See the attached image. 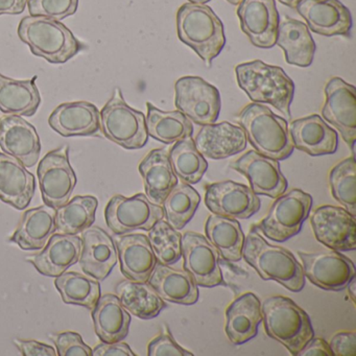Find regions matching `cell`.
<instances>
[{
    "label": "cell",
    "mask_w": 356,
    "mask_h": 356,
    "mask_svg": "<svg viewBox=\"0 0 356 356\" xmlns=\"http://www.w3.org/2000/svg\"><path fill=\"white\" fill-rule=\"evenodd\" d=\"M243 258L264 280H275L293 293L305 285L302 266L289 250L270 245L259 232L251 229L245 241Z\"/></svg>",
    "instance_id": "obj_1"
},
{
    "label": "cell",
    "mask_w": 356,
    "mask_h": 356,
    "mask_svg": "<svg viewBox=\"0 0 356 356\" xmlns=\"http://www.w3.org/2000/svg\"><path fill=\"white\" fill-rule=\"evenodd\" d=\"M235 72L239 87L252 102L272 105L291 120L295 84L282 68L256 60L236 66Z\"/></svg>",
    "instance_id": "obj_2"
},
{
    "label": "cell",
    "mask_w": 356,
    "mask_h": 356,
    "mask_svg": "<svg viewBox=\"0 0 356 356\" xmlns=\"http://www.w3.org/2000/svg\"><path fill=\"white\" fill-rule=\"evenodd\" d=\"M17 33L33 55L43 58L49 63H66L85 49L84 44L61 22L43 16L22 18Z\"/></svg>",
    "instance_id": "obj_3"
},
{
    "label": "cell",
    "mask_w": 356,
    "mask_h": 356,
    "mask_svg": "<svg viewBox=\"0 0 356 356\" xmlns=\"http://www.w3.org/2000/svg\"><path fill=\"white\" fill-rule=\"evenodd\" d=\"M177 31L179 39L208 66L226 44L222 20L206 5L188 3L181 6L177 13Z\"/></svg>",
    "instance_id": "obj_4"
},
{
    "label": "cell",
    "mask_w": 356,
    "mask_h": 356,
    "mask_svg": "<svg viewBox=\"0 0 356 356\" xmlns=\"http://www.w3.org/2000/svg\"><path fill=\"white\" fill-rule=\"evenodd\" d=\"M238 122L252 147L261 155L282 161L293 154L295 147L289 124L270 108L261 104H250L241 110Z\"/></svg>",
    "instance_id": "obj_5"
},
{
    "label": "cell",
    "mask_w": 356,
    "mask_h": 356,
    "mask_svg": "<svg viewBox=\"0 0 356 356\" xmlns=\"http://www.w3.org/2000/svg\"><path fill=\"white\" fill-rule=\"evenodd\" d=\"M261 314L266 334L282 343L293 356L314 337L309 316L289 298H268L261 303Z\"/></svg>",
    "instance_id": "obj_6"
},
{
    "label": "cell",
    "mask_w": 356,
    "mask_h": 356,
    "mask_svg": "<svg viewBox=\"0 0 356 356\" xmlns=\"http://www.w3.org/2000/svg\"><path fill=\"white\" fill-rule=\"evenodd\" d=\"M99 112L101 131L106 138L126 149H143L147 145L149 134L145 115L126 103L120 88H115Z\"/></svg>",
    "instance_id": "obj_7"
},
{
    "label": "cell",
    "mask_w": 356,
    "mask_h": 356,
    "mask_svg": "<svg viewBox=\"0 0 356 356\" xmlns=\"http://www.w3.org/2000/svg\"><path fill=\"white\" fill-rule=\"evenodd\" d=\"M312 206V197L301 189H291L277 197L268 216L252 227L270 241L284 243L301 231Z\"/></svg>",
    "instance_id": "obj_8"
},
{
    "label": "cell",
    "mask_w": 356,
    "mask_h": 356,
    "mask_svg": "<svg viewBox=\"0 0 356 356\" xmlns=\"http://www.w3.org/2000/svg\"><path fill=\"white\" fill-rule=\"evenodd\" d=\"M105 218L114 234L122 235L151 230L156 222L163 220L164 211L162 206L152 203L145 193L131 197L118 195L107 204Z\"/></svg>",
    "instance_id": "obj_9"
},
{
    "label": "cell",
    "mask_w": 356,
    "mask_h": 356,
    "mask_svg": "<svg viewBox=\"0 0 356 356\" xmlns=\"http://www.w3.org/2000/svg\"><path fill=\"white\" fill-rule=\"evenodd\" d=\"M41 195L47 206L57 210L68 203L78 179L70 162V147L49 152L37 170Z\"/></svg>",
    "instance_id": "obj_10"
},
{
    "label": "cell",
    "mask_w": 356,
    "mask_h": 356,
    "mask_svg": "<svg viewBox=\"0 0 356 356\" xmlns=\"http://www.w3.org/2000/svg\"><path fill=\"white\" fill-rule=\"evenodd\" d=\"M176 107L199 126L216 124L222 102L218 89L200 76H183L175 85Z\"/></svg>",
    "instance_id": "obj_11"
},
{
    "label": "cell",
    "mask_w": 356,
    "mask_h": 356,
    "mask_svg": "<svg viewBox=\"0 0 356 356\" xmlns=\"http://www.w3.org/2000/svg\"><path fill=\"white\" fill-rule=\"evenodd\" d=\"M304 276L324 291H339L347 289L355 277V266L339 252L306 253L300 251Z\"/></svg>",
    "instance_id": "obj_12"
},
{
    "label": "cell",
    "mask_w": 356,
    "mask_h": 356,
    "mask_svg": "<svg viewBox=\"0 0 356 356\" xmlns=\"http://www.w3.org/2000/svg\"><path fill=\"white\" fill-rule=\"evenodd\" d=\"M314 236L329 249L337 252L356 249V220L345 208L324 205L310 218Z\"/></svg>",
    "instance_id": "obj_13"
},
{
    "label": "cell",
    "mask_w": 356,
    "mask_h": 356,
    "mask_svg": "<svg viewBox=\"0 0 356 356\" xmlns=\"http://www.w3.org/2000/svg\"><path fill=\"white\" fill-rule=\"evenodd\" d=\"M182 258L183 268L193 277L197 286L214 287L224 283L220 253L207 237L200 233H184Z\"/></svg>",
    "instance_id": "obj_14"
},
{
    "label": "cell",
    "mask_w": 356,
    "mask_h": 356,
    "mask_svg": "<svg viewBox=\"0 0 356 356\" xmlns=\"http://www.w3.org/2000/svg\"><path fill=\"white\" fill-rule=\"evenodd\" d=\"M326 102L322 109V115L332 124L347 145H350L354 156L356 143V89L339 76L329 80L325 86Z\"/></svg>",
    "instance_id": "obj_15"
},
{
    "label": "cell",
    "mask_w": 356,
    "mask_h": 356,
    "mask_svg": "<svg viewBox=\"0 0 356 356\" xmlns=\"http://www.w3.org/2000/svg\"><path fill=\"white\" fill-rule=\"evenodd\" d=\"M205 189V204L213 214L247 220L259 211L260 199L247 185L224 181L208 184Z\"/></svg>",
    "instance_id": "obj_16"
},
{
    "label": "cell",
    "mask_w": 356,
    "mask_h": 356,
    "mask_svg": "<svg viewBox=\"0 0 356 356\" xmlns=\"http://www.w3.org/2000/svg\"><path fill=\"white\" fill-rule=\"evenodd\" d=\"M241 29L252 44L260 49L276 45L279 13L275 0H243L237 8Z\"/></svg>",
    "instance_id": "obj_17"
},
{
    "label": "cell",
    "mask_w": 356,
    "mask_h": 356,
    "mask_svg": "<svg viewBox=\"0 0 356 356\" xmlns=\"http://www.w3.org/2000/svg\"><path fill=\"white\" fill-rule=\"evenodd\" d=\"M230 166L249 180L252 191L257 195L277 199L289 186L278 160L266 157L258 152H248Z\"/></svg>",
    "instance_id": "obj_18"
},
{
    "label": "cell",
    "mask_w": 356,
    "mask_h": 356,
    "mask_svg": "<svg viewBox=\"0 0 356 356\" xmlns=\"http://www.w3.org/2000/svg\"><path fill=\"white\" fill-rule=\"evenodd\" d=\"M296 9L316 34L325 37L351 34V13L339 0H301Z\"/></svg>",
    "instance_id": "obj_19"
},
{
    "label": "cell",
    "mask_w": 356,
    "mask_h": 356,
    "mask_svg": "<svg viewBox=\"0 0 356 356\" xmlns=\"http://www.w3.org/2000/svg\"><path fill=\"white\" fill-rule=\"evenodd\" d=\"M0 149L19 160L26 168H34L40 157V138L35 127L22 116H1Z\"/></svg>",
    "instance_id": "obj_20"
},
{
    "label": "cell",
    "mask_w": 356,
    "mask_h": 356,
    "mask_svg": "<svg viewBox=\"0 0 356 356\" xmlns=\"http://www.w3.org/2000/svg\"><path fill=\"white\" fill-rule=\"evenodd\" d=\"M80 262L83 272L99 281L105 280L118 261V249L113 238L99 227L82 232Z\"/></svg>",
    "instance_id": "obj_21"
},
{
    "label": "cell",
    "mask_w": 356,
    "mask_h": 356,
    "mask_svg": "<svg viewBox=\"0 0 356 356\" xmlns=\"http://www.w3.org/2000/svg\"><path fill=\"white\" fill-rule=\"evenodd\" d=\"M53 130L63 137L99 136L101 112L89 102H72L58 106L49 118Z\"/></svg>",
    "instance_id": "obj_22"
},
{
    "label": "cell",
    "mask_w": 356,
    "mask_h": 356,
    "mask_svg": "<svg viewBox=\"0 0 356 356\" xmlns=\"http://www.w3.org/2000/svg\"><path fill=\"white\" fill-rule=\"evenodd\" d=\"M82 238L79 235L54 234L43 251L29 256L26 261L32 264L43 276L57 278L80 260Z\"/></svg>",
    "instance_id": "obj_23"
},
{
    "label": "cell",
    "mask_w": 356,
    "mask_h": 356,
    "mask_svg": "<svg viewBox=\"0 0 356 356\" xmlns=\"http://www.w3.org/2000/svg\"><path fill=\"white\" fill-rule=\"evenodd\" d=\"M193 141L204 157L222 160L245 151L248 138L241 126L222 122L202 126Z\"/></svg>",
    "instance_id": "obj_24"
},
{
    "label": "cell",
    "mask_w": 356,
    "mask_h": 356,
    "mask_svg": "<svg viewBox=\"0 0 356 356\" xmlns=\"http://www.w3.org/2000/svg\"><path fill=\"white\" fill-rule=\"evenodd\" d=\"M120 270L129 280L147 282L156 264L155 254L145 234H122L115 238Z\"/></svg>",
    "instance_id": "obj_25"
},
{
    "label": "cell",
    "mask_w": 356,
    "mask_h": 356,
    "mask_svg": "<svg viewBox=\"0 0 356 356\" xmlns=\"http://www.w3.org/2000/svg\"><path fill=\"white\" fill-rule=\"evenodd\" d=\"M289 131L293 147L314 157L334 154L339 147L337 131L316 114L293 120Z\"/></svg>",
    "instance_id": "obj_26"
},
{
    "label": "cell",
    "mask_w": 356,
    "mask_h": 356,
    "mask_svg": "<svg viewBox=\"0 0 356 356\" xmlns=\"http://www.w3.org/2000/svg\"><path fill=\"white\" fill-rule=\"evenodd\" d=\"M36 191V180L26 166L12 156L0 153V200L18 210L29 207Z\"/></svg>",
    "instance_id": "obj_27"
},
{
    "label": "cell",
    "mask_w": 356,
    "mask_h": 356,
    "mask_svg": "<svg viewBox=\"0 0 356 356\" xmlns=\"http://www.w3.org/2000/svg\"><path fill=\"white\" fill-rule=\"evenodd\" d=\"M262 321L261 302L253 293H245L235 299L226 309L227 337L239 346L257 335Z\"/></svg>",
    "instance_id": "obj_28"
},
{
    "label": "cell",
    "mask_w": 356,
    "mask_h": 356,
    "mask_svg": "<svg viewBox=\"0 0 356 356\" xmlns=\"http://www.w3.org/2000/svg\"><path fill=\"white\" fill-rule=\"evenodd\" d=\"M147 283L164 301L193 305L199 300L197 284L185 270L157 262Z\"/></svg>",
    "instance_id": "obj_29"
},
{
    "label": "cell",
    "mask_w": 356,
    "mask_h": 356,
    "mask_svg": "<svg viewBox=\"0 0 356 356\" xmlns=\"http://www.w3.org/2000/svg\"><path fill=\"white\" fill-rule=\"evenodd\" d=\"M139 172L145 184V195L152 203L162 205L168 193L178 184L166 149L149 152L139 164Z\"/></svg>",
    "instance_id": "obj_30"
},
{
    "label": "cell",
    "mask_w": 356,
    "mask_h": 356,
    "mask_svg": "<svg viewBox=\"0 0 356 356\" xmlns=\"http://www.w3.org/2000/svg\"><path fill=\"white\" fill-rule=\"evenodd\" d=\"M276 44L284 51L287 63L299 67L312 65L316 43L304 22L287 16L279 20Z\"/></svg>",
    "instance_id": "obj_31"
},
{
    "label": "cell",
    "mask_w": 356,
    "mask_h": 356,
    "mask_svg": "<svg viewBox=\"0 0 356 356\" xmlns=\"http://www.w3.org/2000/svg\"><path fill=\"white\" fill-rule=\"evenodd\" d=\"M56 233V210L40 206L26 210L10 241L24 251H39Z\"/></svg>",
    "instance_id": "obj_32"
},
{
    "label": "cell",
    "mask_w": 356,
    "mask_h": 356,
    "mask_svg": "<svg viewBox=\"0 0 356 356\" xmlns=\"http://www.w3.org/2000/svg\"><path fill=\"white\" fill-rule=\"evenodd\" d=\"M95 333L104 343H116L126 339L131 316L113 293L101 296L92 310Z\"/></svg>",
    "instance_id": "obj_33"
},
{
    "label": "cell",
    "mask_w": 356,
    "mask_h": 356,
    "mask_svg": "<svg viewBox=\"0 0 356 356\" xmlns=\"http://www.w3.org/2000/svg\"><path fill=\"white\" fill-rule=\"evenodd\" d=\"M37 79L18 81L0 74V111L7 115H35L41 103Z\"/></svg>",
    "instance_id": "obj_34"
},
{
    "label": "cell",
    "mask_w": 356,
    "mask_h": 356,
    "mask_svg": "<svg viewBox=\"0 0 356 356\" xmlns=\"http://www.w3.org/2000/svg\"><path fill=\"white\" fill-rule=\"evenodd\" d=\"M205 233L225 260L237 262L243 258L245 237L238 220L212 214L206 222Z\"/></svg>",
    "instance_id": "obj_35"
},
{
    "label": "cell",
    "mask_w": 356,
    "mask_h": 356,
    "mask_svg": "<svg viewBox=\"0 0 356 356\" xmlns=\"http://www.w3.org/2000/svg\"><path fill=\"white\" fill-rule=\"evenodd\" d=\"M115 291L122 306L141 320L156 318L166 307L165 301L147 282L127 279L118 283Z\"/></svg>",
    "instance_id": "obj_36"
},
{
    "label": "cell",
    "mask_w": 356,
    "mask_h": 356,
    "mask_svg": "<svg viewBox=\"0 0 356 356\" xmlns=\"http://www.w3.org/2000/svg\"><path fill=\"white\" fill-rule=\"evenodd\" d=\"M147 108V118H145V122L149 136L165 145H172L177 141L193 136V122L182 112L179 110L161 111L149 102Z\"/></svg>",
    "instance_id": "obj_37"
},
{
    "label": "cell",
    "mask_w": 356,
    "mask_h": 356,
    "mask_svg": "<svg viewBox=\"0 0 356 356\" xmlns=\"http://www.w3.org/2000/svg\"><path fill=\"white\" fill-rule=\"evenodd\" d=\"M99 201L92 195H78L56 210V232L78 235L95 222Z\"/></svg>",
    "instance_id": "obj_38"
},
{
    "label": "cell",
    "mask_w": 356,
    "mask_h": 356,
    "mask_svg": "<svg viewBox=\"0 0 356 356\" xmlns=\"http://www.w3.org/2000/svg\"><path fill=\"white\" fill-rule=\"evenodd\" d=\"M55 285L64 303L74 304L92 310L101 298L99 280L78 272H67L57 277Z\"/></svg>",
    "instance_id": "obj_39"
},
{
    "label": "cell",
    "mask_w": 356,
    "mask_h": 356,
    "mask_svg": "<svg viewBox=\"0 0 356 356\" xmlns=\"http://www.w3.org/2000/svg\"><path fill=\"white\" fill-rule=\"evenodd\" d=\"M168 157L176 176L187 184H197L207 172L208 162L197 151L193 136L177 141Z\"/></svg>",
    "instance_id": "obj_40"
},
{
    "label": "cell",
    "mask_w": 356,
    "mask_h": 356,
    "mask_svg": "<svg viewBox=\"0 0 356 356\" xmlns=\"http://www.w3.org/2000/svg\"><path fill=\"white\" fill-rule=\"evenodd\" d=\"M201 203V195L187 183L177 184L162 203L166 222L182 230L195 216Z\"/></svg>",
    "instance_id": "obj_41"
},
{
    "label": "cell",
    "mask_w": 356,
    "mask_h": 356,
    "mask_svg": "<svg viewBox=\"0 0 356 356\" xmlns=\"http://www.w3.org/2000/svg\"><path fill=\"white\" fill-rule=\"evenodd\" d=\"M328 179L333 197L356 216L355 157L352 156L337 163L329 172Z\"/></svg>",
    "instance_id": "obj_42"
},
{
    "label": "cell",
    "mask_w": 356,
    "mask_h": 356,
    "mask_svg": "<svg viewBox=\"0 0 356 356\" xmlns=\"http://www.w3.org/2000/svg\"><path fill=\"white\" fill-rule=\"evenodd\" d=\"M147 237L159 264L172 266L182 257V235L166 220L156 222Z\"/></svg>",
    "instance_id": "obj_43"
},
{
    "label": "cell",
    "mask_w": 356,
    "mask_h": 356,
    "mask_svg": "<svg viewBox=\"0 0 356 356\" xmlns=\"http://www.w3.org/2000/svg\"><path fill=\"white\" fill-rule=\"evenodd\" d=\"M26 6L31 16H43L61 22L76 13L79 0H28Z\"/></svg>",
    "instance_id": "obj_44"
},
{
    "label": "cell",
    "mask_w": 356,
    "mask_h": 356,
    "mask_svg": "<svg viewBox=\"0 0 356 356\" xmlns=\"http://www.w3.org/2000/svg\"><path fill=\"white\" fill-rule=\"evenodd\" d=\"M57 348L59 356H91L92 349L84 343L80 333L65 331V332L49 334Z\"/></svg>",
    "instance_id": "obj_45"
},
{
    "label": "cell",
    "mask_w": 356,
    "mask_h": 356,
    "mask_svg": "<svg viewBox=\"0 0 356 356\" xmlns=\"http://www.w3.org/2000/svg\"><path fill=\"white\" fill-rule=\"evenodd\" d=\"M149 356H193L191 352L181 347L172 335L170 334L168 327H162V331L149 341L147 347Z\"/></svg>",
    "instance_id": "obj_46"
},
{
    "label": "cell",
    "mask_w": 356,
    "mask_h": 356,
    "mask_svg": "<svg viewBox=\"0 0 356 356\" xmlns=\"http://www.w3.org/2000/svg\"><path fill=\"white\" fill-rule=\"evenodd\" d=\"M328 343L334 356L356 355L355 331H341L335 333Z\"/></svg>",
    "instance_id": "obj_47"
},
{
    "label": "cell",
    "mask_w": 356,
    "mask_h": 356,
    "mask_svg": "<svg viewBox=\"0 0 356 356\" xmlns=\"http://www.w3.org/2000/svg\"><path fill=\"white\" fill-rule=\"evenodd\" d=\"M14 343L24 356H57L55 348L34 339H14Z\"/></svg>",
    "instance_id": "obj_48"
},
{
    "label": "cell",
    "mask_w": 356,
    "mask_h": 356,
    "mask_svg": "<svg viewBox=\"0 0 356 356\" xmlns=\"http://www.w3.org/2000/svg\"><path fill=\"white\" fill-rule=\"evenodd\" d=\"M91 356H136L129 345L122 341L116 343H104L102 341L92 350Z\"/></svg>",
    "instance_id": "obj_49"
},
{
    "label": "cell",
    "mask_w": 356,
    "mask_h": 356,
    "mask_svg": "<svg viewBox=\"0 0 356 356\" xmlns=\"http://www.w3.org/2000/svg\"><path fill=\"white\" fill-rule=\"evenodd\" d=\"M329 343L320 337H312L296 356H332Z\"/></svg>",
    "instance_id": "obj_50"
},
{
    "label": "cell",
    "mask_w": 356,
    "mask_h": 356,
    "mask_svg": "<svg viewBox=\"0 0 356 356\" xmlns=\"http://www.w3.org/2000/svg\"><path fill=\"white\" fill-rule=\"evenodd\" d=\"M26 5L28 0H0V15H19Z\"/></svg>",
    "instance_id": "obj_51"
},
{
    "label": "cell",
    "mask_w": 356,
    "mask_h": 356,
    "mask_svg": "<svg viewBox=\"0 0 356 356\" xmlns=\"http://www.w3.org/2000/svg\"><path fill=\"white\" fill-rule=\"evenodd\" d=\"M355 285L356 280L355 277L350 281L349 284H348V293H349V297L351 298L352 302L353 304H355Z\"/></svg>",
    "instance_id": "obj_52"
},
{
    "label": "cell",
    "mask_w": 356,
    "mask_h": 356,
    "mask_svg": "<svg viewBox=\"0 0 356 356\" xmlns=\"http://www.w3.org/2000/svg\"><path fill=\"white\" fill-rule=\"evenodd\" d=\"M282 5L286 6V7L291 8V9H296L298 3L301 1V0H279Z\"/></svg>",
    "instance_id": "obj_53"
},
{
    "label": "cell",
    "mask_w": 356,
    "mask_h": 356,
    "mask_svg": "<svg viewBox=\"0 0 356 356\" xmlns=\"http://www.w3.org/2000/svg\"><path fill=\"white\" fill-rule=\"evenodd\" d=\"M189 3H197V5H206L210 0H188Z\"/></svg>",
    "instance_id": "obj_54"
},
{
    "label": "cell",
    "mask_w": 356,
    "mask_h": 356,
    "mask_svg": "<svg viewBox=\"0 0 356 356\" xmlns=\"http://www.w3.org/2000/svg\"><path fill=\"white\" fill-rule=\"evenodd\" d=\"M227 1H228L229 3H231V5L238 6L243 0H227Z\"/></svg>",
    "instance_id": "obj_55"
}]
</instances>
